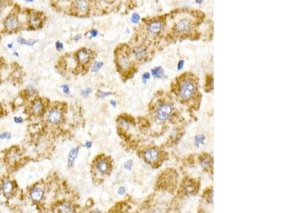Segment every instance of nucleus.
<instances>
[{
    "label": "nucleus",
    "mask_w": 285,
    "mask_h": 213,
    "mask_svg": "<svg viewBox=\"0 0 285 213\" xmlns=\"http://www.w3.org/2000/svg\"><path fill=\"white\" fill-rule=\"evenodd\" d=\"M178 95L180 98L183 101H188L190 100L197 90V85L193 78H182L180 80L178 86Z\"/></svg>",
    "instance_id": "f257e3e1"
},
{
    "label": "nucleus",
    "mask_w": 285,
    "mask_h": 213,
    "mask_svg": "<svg viewBox=\"0 0 285 213\" xmlns=\"http://www.w3.org/2000/svg\"><path fill=\"white\" fill-rule=\"evenodd\" d=\"M172 112V107L170 103H163L159 105L156 110V118L160 121H166L170 118Z\"/></svg>",
    "instance_id": "f03ea898"
},
{
    "label": "nucleus",
    "mask_w": 285,
    "mask_h": 213,
    "mask_svg": "<svg viewBox=\"0 0 285 213\" xmlns=\"http://www.w3.org/2000/svg\"><path fill=\"white\" fill-rule=\"evenodd\" d=\"M192 27V21L189 19L187 18H184L179 20L177 22L176 25H175V29H176L177 31L181 33H185L190 31Z\"/></svg>",
    "instance_id": "7ed1b4c3"
},
{
    "label": "nucleus",
    "mask_w": 285,
    "mask_h": 213,
    "mask_svg": "<svg viewBox=\"0 0 285 213\" xmlns=\"http://www.w3.org/2000/svg\"><path fill=\"white\" fill-rule=\"evenodd\" d=\"M61 117H62V114H61V111L56 109H53L49 112L47 116L48 121L50 122L51 124H58L61 120Z\"/></svg>",
    "instance_id": "20e7f679"
},
{
    "label": "nucleus",
    "mask_w": 285,
    "mask_h": 213,
    "mask_svg": "<svg viewBox=\"0 0 285 213\" xmlns=\"http://www.w3.org/2000/svg\"><path fill=\"white\" fill-rule=\"evenodd\" d=\"M163 27V23L160 20H154L148 24V30L152 34H157L161 31Z\"/></svg>",
    "instance_id": "39448f33"
},
{
    "label": "nucleus",
    "mask_w": 285,
    "mask_h": 213,
    "mask_svg": "<svg viewBox=\"0 0 285 213\" xmlns=\"http://www.w3.org/2000/svg\"><path fill=\"white\" fill-rule=\"evenodd\" d=\"M144 157L148 162H156L159 158V151L156 148H150L145 152Z\"/></svg>",
    "instance_id": "423d86ee"
},
{
    "label": "nucleus",
    "mask_w": 285,
    "mask_h": 213,
    "mask_svg": "<svg viewBox=\"0 0 285 213\" xmlns=\"http://www.w3.org/2000/svg\"><path fill=\"white\" fill-rule=\"evenodd\" d=\"M90 51L87 49H82L77 53V58L80 63L85 64L88 63L90 59Z\"/></svg>",
    "instance_id": "0eeeda50"
},
{
    "label": "nucleus",
    "mask_w": 285,
    "mask_h": 213,
    "mask_svg": "<svg viewBox=\"0 0 285 213\" xmlns=\"http://www.w3.org/2000/svg\"><path fill=\"white\" fill-rule=\"evenodd\" d=\"M19 21L18 19L14 16H10L5 21V27L9 30H13L18 27Z\"/></svg>",
    "instance_id": "6e6552de"
},
{
    "label": "nucleus",
    "mask_w": 285,
    "mask_h": 213,
    "mask_svg": "<svg viewBox=\"0 0 285 213\" xmlns=\"http://www.w3.org/2000/svg\"><path fill=\"white\" fill-rule=\"evenodd\" d=\"M109 169V163L106 160H100L96 163V170L98 172L102 174H104L108 172Z\"/></svg>",
    "instance_id": "1a4fd4ad"
},
{
    "label": "nucleus",
    "mask_w": 285,
    "mask_h": 213,
    "mask_svg": "<svg viewBox=\"0 0 285 213\" xmlns=\"http://www.w3.org/2000/svg\"><path fill=\"white\" fill-rule=\"evenodd\" d=\"M44 192L42 189L39 188H35L33 190H32L30 192V196L33 200L36 201V202H39L42 200L43 198Z\"/></svg>",
    "instance_id": "9d476101"
},
{
    "label": "nucleus",
    "mask_w": 285,
    "mask_h": 213,
    "mask_svg": "<svg viewBox=\"0 0 285 213\" xmlns=\"http://www.w3.org/2000/svg\"><path fill=\"white\" fill-rule=\"evenodd\" d=\"M78 150H79L78 147H76V148H72V149L70 151L68 157V166L69 168L72 167L73 165H74V160H76L77 156H78Z\"/></svg>",
    "instance_id": "9b49d317"
},
{
    "label": "nucleus",
    "mask_w": 285,
    "mask_h": 213,
    "mask_svg": "<svg viewBox=\"0 0 285 213\" xmlns=\"http://www.w3.org/2000/svg\"><path fill=\"white\" fill-rule=\"evenodd\" d=\"M77 10L81 13L87 12L89 9V4L87 1H78L76 4Z\"/></svg>",
    "instance_id": "f8f14e48"
},
{
    "label": "nucleus",
    "mask_w": 285,
    "mask_h": 213,
    "mask_svg": "<svg viewBox=\"0 0 285 213\" xmlns=\"http://www.w3.org/2000/svg\"><path fill=\"white\" fill-rule=\"evenodd\" d=\"M43 108V104H42V101L40 100H36L33 103V105H32V110H33V112L34 113L38 114L42 113Z\"/></svg>",
    "instance_id": "ddd939ff"
},
{
    "label": "nucleus",
    "mask_w": 285,
    "mask_h": 213,
    "mask_svg": "<svg viewBox=\"0 0 285 213\" xmlns=\"http://www.w3.org/2000/svg\"><path fill=\"white\" fill-rule=\"evenodd\" d=\"M118 62H119V65L123 69H127L130 65L129 58L126 55H122L120 57Z\"/></svg>",
    "instance_id": "4468645a"
},
{
    "label": "nucleus",
    "mask_w": 285,
    "mask_h": 213,
    "mask_svg": "<svg viewBox=\"0 0 285 213\" xmlns=\"http://www.w3.org/2000/svg\"><path fill=\"white\" fill-rule=\"evenodd\" d=\"M134 55L138 60H141L146 55V49L145 48H137L134 51Z\"/></svg>",
    "instance_id": "2eb2a0df"
},
{
    "label": "nucleus",
    "mask_w": 285,
    "mask_h": 213,
    "mask_svg": "<svg viewBox=\"0 0 285 213\" xmlns=\"http://www.w3.org/2000/svg\"><path fill=\"white\" fill-rule=\"evenodd\" d=\"M200 164L204 168H208L211 166V158L209 156H204L200 158Z\"/></svg>",
    "instance_id": "dca6fc26"
},
{
    "label": "nucleus",
    "mask_w": 285,
    "mask_h": 213,
    "mask_svg": "<svg viewBox=\"0 0 285 213\" xmlns=\"http://www.w3.org/2000/svg\"><path fill=\"white\" fill-rule=\"evenodd\" d=\"M153 76L156 77V78H161L164 74V71L162 67H156V68H153L151 71Z\"/></svg>",
    "instance_id": "f3484780"
},
{
    "label": "nucleus",
    "mask_w": 285,
    "mask_h": 213,
    "mask_svg": "<svg viewBox=\"0 0 285 213\" xmlns=\"http://www.w3.org/2000/svg\"><path fill=\"white\" fill-rule=\"evenodd\" d=\"M2 190L5 193H9L13 190V185L10 181L4 182L2 185Z\"/></svg>",
    "instance_id": "a211bd4d"
},
{
    "label": "nucleus",
    "mask_w": 285,
    "mask_h": 213,
    "mask_svg": "<svg viewBox=\"0 0 285 213\" xmlns=\"http://www.w3.org/2000/svg\"><path fill=\"white\" fill-rule=\"evenodd\" d=\"M17 41H18L19 43H20V44H24V45H27V46H32L35 43H36V41H36V40L26 41L25 39H24V38H22V37H21V36H19V37L17 38Z\"/></svg>",
    "instance_id": "6ab92c4d"
},
{
    "label": "nucleus",
    "mask_w": 285,
    "mask_h": 213,
    "mask_svg": "<svg viewBox=\"0 0 285 213\" xmlns=\"http://www.w3.org/2000/svg\"><path fill=\"white\" fill-rule=\"evenodd\" d=\"M205 86H206V88H205V90L206 91H207V89H209L208 91H210V90H211L212 89H213V78H212V76L210 77V78H207V80H206V83H205Z\"/></svg>",
    "instance_id": "aec40b11"
},
{
    "label": "nucleus",
    "mask_w": 285,
    "mask_h": 213,
    "mask_svg": "<svg viewBox=\"0 0 285 213\" xmlns=\"http://www.w3.org/2000/svg\"><path fill=\"white\" fill-rule=\"evenodd\" d=\"M204 141H205V136L204 135H198V136H195V144H196L197 146H200V145H201V144H204Z\"/></svg>",
    "instance_id": "412c9836"
},
{
    "label": "nucleus",
    "mask_w": 285,
    "mask_h": 213,
    "mask_svg": "<svg viewBox=\"0 0 285 213\" xmlns=\"http://www.w3.org/2000/svg\"><path fill=\"white\" fill-rule=\"evenodd\" d=\"M103 65V63L102 62H96L92 67L91 71L92 72H98L102 68Z\"/></svg>",
    "instance_id": "4be33fe9"
},
{
    "label": "nucleus",
    "mask_w": 285,
    "mask_h": 213,
    "mask_svg": "<svg viewBox=\"0 0 285 213\" xmlns=\"http://www.w3.org/2000/svg\"><path fill=\"white\" fill-rule=\"evenodd\" d=\"M111 95L112 93H111V92H107V93H106V92H103L99 90L97 93V96L99 97H100V98H104V97H107V96L109 95Z\"/></svg>",
    "instance_id": "5701e85b"
},
{
    "label": "nucleus",
    "mask_w": 285,
    "mask_h": 213,
    "mask_svg": "<svg viewBox=\"0 0 285 213\" xmlns=\"http://www.w3.org/2000/svg\"><path fill=\"white\" fill-rule=\"evenodd\" d=\"M131 21H132V22L134 23V24H137V23L139 22L140 21L139 14H136V13L133 14L132 17H131Z\"/></svg>",
    "instance_id": "b1692460"
},
{
    "label": "nucleus",
    "mask_w": 285,
    "mask_h": 213,
    "mask_svg": "<svg viewBox=\"0 0 285 213\" xmlns=\"http://www.w3.org/2000/svg\"><path fill=\"white\" fill-rule=\"evenodd\" d=\"M91 92H92V89L90 88V87H87V88L85 89V90H84L82 92H81V95H82L83 97H87L88 96H89V95L91 93Z\"/></svg>",
    "instance_id": "393cba45"
},
{
    "label": "nucleus",
    "mask_w": 285,
    "mask_h": 213,
    "mask_svg": "<svg viewBox=\"0 0 285 213\" xmlns=\"http://www.w3.org/2000/svg\"><path fill=\"white\" fill-rule=\"evenodd\" d=\"M11 135L9 132H4L2 134H0V138L1 139H9L11 138Z\"/></svg>",
    "instance_id": "a878e982"
},
{
    "label": "nucleus",
    "mask_w": 285,
    "mask_h": 213,
    "mask_svg": "<svg viewBox=\"0 0 285 213\" xmlns=\"http://www.w3.org/2000/svg\"><path fill=\"white\" fill-rule=\"evenodd\" d=\"M124 166H125V168L127 169V170H131V168L133 166V160H127L126 162L124 164Z\"/></svg>",
    "instance_id": "bb28decb"
},
{
    "label": "nucleus",
    "mask_w": 285,
    "mask_h": 213,
    "mask_svg": "<svg viewBox=\"0 0 285 213\" xmlns=\"http://www.w3.org/2000/svg\"><path fill=\"white\" fill-rule=\"evenodd\" d=\"M55 46H56V49L58 51L62 50L63 48H64V45H63V43H61V41H57L56 44H55Z\"/></svg>",
    "instance_id": "cd10ccee"
},
{
    "label": "nucleus",
    "mask_w": 285,
    "mask_h": 213,
    "mask_svg": "<svg viewBox=\"0 0 285 213\" xmlns=\"http://www.w3.org/2000/svg\"><path fill=\"white\" fill-rule=\"evenodd\" d=\"M61 88H62L63 92H64L65 94H68L69 93V87H68L67 85H61Z\"/></svg>",
    "instance_id": "c85d7f7f"
},
{
    "label": "nucleus",
    "mask_w": 285,
    "mask_h": 213,
    "mask_svg": "<svg viewBox=\"0 0 285 213\" xmlns=\"http://www.w3.org/2000/svg\"><path fill=\"white\" fill-rule=\"evenodd\" d=\"M150 73H145L143 74V76H142V78H143V80H144V83H146V80L150 79Z\"/></svg>",
    "instance_id": "c756f323"
},
{
    "label": "nucleus",
    "mask_w": 285,
    "mask_h": 213,
    "mask_svg": "<svg viewBox=\"0 0 285 213\" xmlns=\"http://www.w3.org/2000/svg\"><path fill=\"white\" fill-rule=\"evenodd\" d=\"M14 122H16V123L19 124V123H21V122H23L24 119H23L21 117H19V116H15V117L14 118Z\"/></svg>",
    "instance_id": "7c9ffc66"
},
{
    "label": "nucleus",
    "mask_w": 285,
    "mask_h": 213,
    "mask_svg": "<svg viewBox=\"0 0 285 213\" xmlns=\"http://www.w3.org/2000/svg\"><path fill=\"white\" fill-rule=\"evenodd\" d=\"M118 194L121 195H124L125 192V188H124V187H120L119 189H118Z\"/></svg>",
    "instance_id": "2f4dec72"
},
{
    "label": "nucleus",
    "mask_w": 285,
    "mask_h": 213,
    "mask_svg": "<svg viewBox=\"0 0 285 213\" xmlns=\"http://www.w3.org/2000/svg\"><path fill=\"white\" fill-rule=\"evenodd\" d=\"M183 65H184V61H182V60L180 61L178 64V70L182 69V68H183Z\"/></svg>",
    "instance_id": "473e14b6"
},
{
    "label": "nucleus",
    "mask_w": 285,
    "mask_h": 213,
    "mask_svg": "<svg viewBox=\"0 0 285 213\" xmlns=\"http://www.w3.org/2000/svg\"><path fill=\"white\" fill-rule=\"evenodd\" d=\"M91 33V37H96L98 35V31L97 30H91L90 31Z\"/></svg>",
    "instance_id": "72a5a7b5"
},
{
    "label": "nucleus",
    "mask_w": 285,
    "mask_h": 213,
    "mask_svg": "<svg viewBox=\"0 0 285 213\" xmlns=\"http://www.w3.org/2000/svg\"><path fill=\"white\" fill-rule=\"evenodd\" d=\"M84 146L86 147L87 148H91V146H92V142L91 141H86V142L85 143V144H84Z\"/></svg>",
    "instance_id": "f704fd0d"
},
{
    "label": "nucleus",
    "mask_w": 285,
    "mask_h": 213,
    "mask_svg": "<svg viewBox=\"0 0 285 213\" xmlns=\"http://www.w3.org/2000/svg\"><path fill=\"white\" fill-rule=\"evenodd\" d=\"M81 39V34H78V35H76V36L74 38V40L78 41V40H79V39Z\"/></svg>",
    "instance_id": "c9c22d12"
},
{
    "label": "nucleus",
    "mask_w": 285,
    "mask_h": 213,
    "mask_svg": "<svg viewBox=\"0 0 285 213\" xmlns=\"http://www.w3.org/2000/svg\"><path fill=\"white\" fill-rule=\"evenodd\" d=\"M110 103H111V105L112 106L114 107H115L116 106V102H115V100H111V101H110Z\"/></svg>",
    "instance_id": "e433bc0d"
},
{
    "label": "nucleus",
    "mask_w": 285,
    "mask_h": 213,
    "mask_svg": "<svg viewBox=\"0 0 285 213\" xmlns=\"http://www.w3.org/2000/svg\"><path fill=\"white\" fill-rule=\"evenodd\" d=\"M4 7V2H3V1H0V11H1V10L3 9Z\"/></svg>",
    "instance_id": "4c0bfd02"
},
{
    "label": "nucleus",
    "mask_w": 285,
    "mask_h": 213,
    "mask_svg": "<svg viewBox=\"0 0 285 213\" xmlns=\"http://www.w3.org/2000/svg\"><path fill=\"white\" fill-rule=\"evenodd\" d=\"M7 47H8L9 49H12L13 43H9V44L7 45Z\"/></svg>",
    "instance_id": "58836bf2"
},
{
    "label": "nucleus",
    "mask_w": 285,
    "mask_h": 213,
    "mask_svg": "<svg viewBox=\"0 0 285 213\" xmlns=\"http://www.w3.org/2000/svg\"><path fill=\"white\" fill-rule=\"evenodd\" d=\"M14 55H16V56H17V57L19 56V54H18V53H17V52H14Z\"/></svg>",
    "instance_id": "ea45409f"
}]
</instances>
